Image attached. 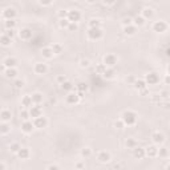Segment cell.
Returning <instances> with one entry per match:
<instances>
[{
	"instance_id": "6da1fadb",
	"label": "cell",
	"mask_w": 170,
	"mask_h": 170,
	"mask_svg": "<svg viewBox=\"0 0 170 170\" xmlns=\"http://www.w3.org/2000/svg\"><path fill=\"white\" fill-rule=\"evenodd\" d=\"M121 120H122V122L125 125H128V126H133V125L137 122V114L134 112H132V110H125L122 113V116H121Z\"/></svg>"
},
{
	"instance_id": "7a4b0ae2",
	"label": "cell",
	"mask_w": 170,
	"mask_h": 170,
	"mask_svg": "<svg viewBox=\"0 0 170 170\" xmlns=\"http://www.w3.org/2000/svg\"><path fill=\"white\" fill-rule=\"evenodd\" d=\"M88 39H91V40H100V39H102V36H104V32L101 28H89V31H88Z\"/></svg>"
},
{
	"instance_id": "3957f363",
	"label": "cell",
	"mask_w": 170,
	"mask_h": 170,
	"mask_svg": "<svg viewBox=\"0 0 170 170\" xmlns=\"http://www.w3.org/2000/svg\"><path fill=\"white\" fill-rule=\"evenodd\" d=\"M160 81V76L156 73V72H149V73L145 76V83L146 85H156Z\"/></svg>"
},
{
	"instance_id": "277c9868",
	"label": "cell",
	"mask_w": 170,
	"mask_h": 170,
	"mask_svg": "<svg viewBox=\"0 0 170 170\" xmlns=\"http://www.w3.org/2000/svg\"><path fill=\"white\" fill-rule=\"evenodd\" d=\"M67 19L69 20V23H77V21H80V19H81V14H80V11H77V10L68 11Z\"/></svg>"
},
{
	"instance_id": "5b68a950",
	"label": "cell",
	"mask_w": 170,
	"mask_h": 170,
	"mask_svg": "<svg viewBox=\"0 0 170 170\" xmlns=\"http://www.w3.org/2000/svg\"><path fill=\"white\" fill-rule=\"evenodd\" d=\"M168 29V24L165 21H156L153 24V31L156 32V33H162Z\"/></svg>"
},
{
	"instance_id": "8992f818",
	"label": "cell",
	"mask_w": 170,
	"mask_h": 170,
	"mask_svg": "<svg viewBox=\"0 0 170 170\" xmlns=\"http://www.w3.org/2000/svg\"><path fill=\"white\" fill-rule=\"evenodd\" d=\"M33 125H35V128H37V129H43V128H45L48 125V120L45 118V117H43V116H39V117H36V118H35Z\"/></svg>"
},
{
	"instance_id": "52a82bcc",
	"label": "cell",
	"mask_w": 170,
	"mask_h": 170,
	"mask_svg": "<svg viewBox=\"0 0 170 170\" xmlns=\"http://www.w3.org/2000/svg\"><path fill=\"white\" fill-rule=\"evenodd\" d=\"M104 64H105L106 67L113 68V67H114L116 64H117V57H116L114 55H112V53H110V55H106V56L104 57Z\"/></svg>"
},
{
	"instance_id": "ba28073f",
	"label": "cell",
	"mask_w": 170,
	"mask_h": 170,
	"mask_svg": "<svg viewBox=\"0 0 170 170\" xmlns=\"http://www.w3.org/2000/svg\"><path fill=\"white\" fill-rule=\"evenodd\" d=\"M132 150H133V156H134V158H137V160H142L144 157L146 156V154H145V149L138 146V145L133 148Z\"/></svg>"
},
{
	"instance_id": "9c48e42d",
	"label": "cell",
	"mask_w": 170,
	"mask_h": 170,
	"mask_svg": "<svg viewBox=\"0 0 170 170\" xmlns=\"http://www.w3.org/2000/svg\"><path fill=\"white\" fill-rule=\"evenodd\" d=\"M19 37L21 40H29L32 39V31L29 28H21L19 31Z\"/></svg>"
},
{
	"instance_id": "30bf717a",
	"label": "cell",
	"mask_w": 170,
	"mask_h": 170,
	"mask_svg": "<svg viewBox=\"0 0 170 170\" xmlns=\"http://www.w3.org/2000/svg\"><path fill=\"white\" fill-rule=\"evenodd\" d=\"M35 129V125H33V122H31V121H28V120H25L24 122L21 124V130L24 132V133H27V134H29V133H32V130Z\"/></svg>"
},
{
	"instance_id": "8fae6325",
	"label": "cell",
	"mask_w": 170,
	"mask_h": 170,
	"mask_svg": "<svg viewBox=\"0 0 170 170\" xmlns=\"http://www.w3.org/2000/svg\"><path fill=\"white\" fill-rule=\"evenodd\" d=\"M29 117H32V118H36V117H39V116H41V113H43V110H41V108L37 104L35 105V106H31L29 108Z\"/></svg>"
},
{
	"instance_id": "7c38bea8",
	"label": "cell",
	"mask_w": 170,
	"mask_h": 170,
	"mask_svg": "<svg viewBox=\"0 0 170 170\" xmlns=\"http://www.w3.org/2000/svg\"><path fill=\"white\" fill-rule=\"evenodd\" d=\"M35 72L37 75H45L47 72H48V67H47V64L45 63H37L35 65Z\"/></svg>"
},
{
	"instance_id": "4fadbf2b",
	"label": "cell",
	"mask_w": 170,
	"mask_h": 170,
	"mask_svg": "<svg viewBox=\"0 0 170 170\" xmlns=\"http://www.w3.org/2000/svg\"><path fill=\"white\" fill-rule=\"evenodd\" d=\"M152 140H153V142H154L156 145H161V144L165 142V136L162 134V133H160V132H156V133H153Z\"/></svg>"
},
{
	"instance_id": "5bb4252c",
	"label": "cell",
	"mask_w": 170,
	"mask_h": 170,
	"mask_svg": "<svg viewBox=\"0 0 170 170\" xmlns=\"http://www.w3.org/2000/svg\"><path fill=\"white\" fill-rule=\"evenodd\" d=\"M145 154H146L148 157H157V154H158V148L156 146V145H150V146H148L146 149H145Z\"/></svg>"
},
{
	"instance_id": "9a60e30c",
	"label": "cell",
	"mask_w": 170,
	"mask_h": 170,
	"mask_svg": "<svg viewBox=\"0 0 170 170\" xmlns=\"http://www.w3.org/2000/svg\"><path fill=\"white\" fill-rule=\"evenodd\" d=\"M3 17L8 20V19H15L16 17V11H15V8H6V10L3 11Z\"/></svg>"
},
{
	"instance_id": "2e32d148",
	"label": "cell",
	"mask_w": 170,
	"mask_h": 170,
	"mask_svg": "<svg viewBox=\"0 0 170 170\" xmlns=\"http://www.w3.org/2000/svg\"><path fill=\"white\" fill-rule=\"evenodd\" d=\"M16 154H17V157L20 160H27V158H29L31 152H29V149H28V148H20L19 152L16 153Z\"/></svg>"
},
{
	"instance_id": "e0dca14e",
	"label": "cell",
	"mask_w": 170,
	"mask_h": 170,
	"mask_svg": "<svg viewBox=\"0 0 170 170\" xmlns=\"http://www.w3.org/2000/svg\"><path fill=\"white\" fill-rule=\"evenodd\" d=\"M97 160L100 161L101 164H106V162H109L110 161V154H109L108 152H100L99 154H97Z\"/></svg>"
},
{
	"instance_id": "ac0fdd59",
	"label": "cell",
	"mask_w": 170,
	"mask_h": 170,
	"mask_svg": "<svg viewBox=\"0 0 170 170\" xmlns=\"http://www.w3.org/2000/svg\"><path fill=\"white\" fill-rule=\"evenodd\" d=\"M65 100H67L68 104L75 105V104H77L79 101H80V96L77 95V93H68V96H67Z\"/></svg>"
},
{
	"instance_id": "d6986e66",
	"label": "cell",
	"mask_w": 170,
	"mask_h": 170,
	"mask_svg": "<svg viewBox=\"0 0 170 170\" xmlns=\"http://www.w3.org/2000/svg\"><path fill=\"white\" fill-rule=\"evenodd\" d=\"M136 32H137V27L133 25V24L124 25V33L126 36H133V35H136Z\"/></svg>"
},
{
	"instance_id": "ffe728a7",
	"label": "cell",
	"mask_w": 170,
	"mask_h": 170,
	"mask_svg": "<svg viewBox=\"0 0 170 170\" xmlns=\"http://www.w3.org/2000/svg\"><path fill=\"white\" fill-rule=\"evenodd\" d=\"M11 118H12L11 110H7V109H4V110L0 112V120H2L3 122H8V121H11Z\"/></svg>"
},
{
	"instance_id": "44dd1931",
	"label": "cell",
	"mask_w": 170,
	"mask_h": 170,
	"mask_svg": "<svg viewBox=\"0 0 170 170\" xmlns=\"http://www.w3.org/2000/svg\"><path fill=\"white\" fill-rule=\"evenodd\" d=\"M3 65L6 68H15L16 65H17V60H16L15 57H7L6 60H4Z\"/></svg>"
},
{
	"instance_id": "7402d4cb",
	"label": "cell",
	"mask_w": 170,
	"mask_h": 170,
	"mask_svg": "<svg viewBox=\"0 0 170 170\" xmlns=\"http://www.w3.org/2000/svg\"><path fill=\"white\" fill-rule=\"evenodd\" d=\"M4 75H6L7 79H15L16 76H17V71H16L15 68H6Z\"/></svg>"
},
{
	"instance_id": "603a6c76",
	"label": "cell",
	"mask_w": 170,
	"mask_h": 170,
	"mask_svg": "<svg viewBox=\"0 0 170 170\" xmlns=\"http://www.w3.org/2000/svg\"><path fill=\"white\" fill-rule=\"evenodd\" d=\"M41 55H43V57H45V59H52L53 57V51H52V48L51 47H45V48H43V51H41Z\"/></svg>"
},
{
	"instance_id": "cb8c5ba5",
	"label": "cell",
	"mask_w": 170,
	"mask_h": 170,
	"mask_svg": "<svg viewBox=\"0 0 170 170\" xmlns=\"http://www.w3.org/2000/svg\"><path fill=\"white\" fill-rule=\"evenodd\" d=\"M11 44H12V39H11V37H8L7 35L0 36V45H3V47H10Z\"/></svg>"
},
{
	"instance_id": "d4e9b609",
	"label": "cell",
	"mask_w": 170,
	"mask_h": 170,
	"mask_svg": "<svg viewBox=\"0 0 170 170\" xmlns=\"http://www.w3.org/2000/svg\"><path fill=\"white\" fill-rule=\"evenodd\" d=\"M133 87H134L137 91H142V89L146 88V83H145V80H137L133 83Z\"/></svg>"
},
{
	"instance_id": "484cf974",
	"label": "cell",
	"mask_w": 170,
	"mask_h": 170,
	"mask_svg": "<svg viewBox=\"0 0 170 170\" xmlns=\"http://www.w3.org/2000/svg\"><path fill=\"white\" fill-rule=\"evenodd\" d=\"M60 88H61L64 92H71L72 89H73V84H72L71 81H67V80H65L64 83L60 84Z\"/></svg>"
},
{
	"instance_id": "4316f807",
	"label": "cell",
	"mask_w": 170,
	"mask_h": 170,
	"mask_svg": "<svg viewBox=\"0 0 170 170\" xmlns=\"http://www.w3.org/2000/svg\"><path fill=\"white\" fill-rule=\"evenodd\" d=\"M32 97L31 96H24L23 99H21V105L23 106H25V108H31L32 106Z\"/></svg>"
},
{
	"instance_id": "83f0119b",
	"label": "cell",
	"mask_w": 170,
	"mask_h": 170,
	"mask_svg": "<svg viewBox=\"0 0 170 170\" xmlns=\"http://www.w3.org/2000/svg\"><path fill=\"white\" fill-rule=\"evenodd\" d=\"M102 76H104L105 79H113V77H114V69L110 68V67H106V69L104 71Z\"/></svg>"
},
{
	"instance_id": "f1b7e54d",
	"label": "cell",
	"mask_w": 170,
	"mask_h": 170,
	"mask_svg": "<svg viewBox=\"0 0 170 170\" xmlns=\"http://www.w3.org/2000/svg\"><path fill=\"white\" fill-rule=\"evenodd\" d=\"M31 97H32V102H33V104L39 105L40 102H43V95H41V93H33Z\"/></svg>"
},
{
	"instance_id": "f546056e",
	"label": "cell",
	"mask_w": 170,
	"mask_h": 170,
	"mask_svg": "<svg viewBox=\"0 0 170 170\" xmlns=\"http://www.w3.org/2000/svg\"><path fill=\"white\" fill-rule=\"evenodd\" d=\"M76 89H77V92L79 93H85L88 91V84L87 83H79L77 85H76Z\"/></svg>"
},
{
	"instance_id": "4dcf8cb0",
	"label": "cell",
	"mask_w": 170,
	"mask_h": 170,
	"mask_svg": "<svg viewBox=\"0 0 170 170\" xmlns=\"http://www.w3.org/2000/svg\"><path fill=\"white\" fill-rule=\"evenodd\" d=\"M4 25H6L7 29H15V27H16V20H15V19H8V20H6Z\"/></svg>"
},
{
	"instance_id": "1f68e13d",
	"label": "cell",
	"mask_w": 170,
	"mask_h": 170,
	"mask_svg": "<svg viewBox=\"0 0 170 170\" xmlns=\"http://www.w3.org/2000/svg\"><path fill=\"white\" fill-rule=\"evenodd\" d=\"M153 15H154V12H153L152 8H145L142 11V17L144 19H152Z\"/></svg>"
},
{
	"instance_id": "d6a6232c",
	"label": "cell",
	"mask_w": 170,
	"mask_h": 170,
	"mask_svg": "<svg viewBox=\"0 0 170 170\" xmlns=\"http://www.w3.org/2000/svg\"><path fill=\"white\" fill-rule=\"evenodd\" d=\"M10 130H11V126L7 122L0 124V134H7V133H10Z\"/></svg>"
},
{
	"instance_id": "836d02e7",
	"label": "cell",
	"mask_w": 170,
	"mask_h": 170,
	"mask_svg": "<svg viewBox=\"0 0 170 170\" xmlns=\"http://www.w3.org/2000/svg\"><path fill=\"white\" fill-rule=\"evenodd\" d=\"M51 48H52V51H53L55 55H60L63 52V45H61V44H59V43L53 44V45H52Z\"/></svg>"
},
{
	"instance_id": "e575fe53",
	"label": "cell",
	"mask_w": 170,
	"mask_h": 170,
	"mask_svg": "<svg viewBox=\"0 0 170 170\" xmlns=\"http://www.w3.org/2000/svg\"><path fill=\"white\" fill-rule=\"evenodd\" d=\"M125 146H126L128 149H133L134 146H137V141L134 138H128L126 141H125Z\"/></svg>"
},
{
	"instance_id": "d590c367",
	"label": "cell",
	"mask_w": 170,
	"mask_h": 170,
	"mask_svg": "<svg viewBox=\"0 0 170 170\" xmlns=\"http://www.w3.org/2000/svg\"><path fill=\"white\" fill-rule=\"evenodd\" d=\"M133 21H134V25L136 27H141L145 24V19L142 17V16H136L134 19H133Z\"/></svg>"
},
{
	"instance_id": "8d00e7d4",
	"label": "cell",
	"mask_w": 170,
	"mask_h": 170,
	"mask_svg": "<svg viewBox=\"0 0 170 170\" xmlns=\"http://www.w3.org/2000/svg\"><path fill=\"white\" fill-rule=\"evenodd\" d=\"M89 28H101V21L97 19L89 20Z\"/></svg>"
},
{
	"instance_id": "74e56055",
	"label": "cell",
	"mask_w": 170,
	"mask_h": 170,
	"mask_svg": "<svg viewBox=\"0 0 170 170\" xmlns=\"http://www.w3.org/2000/svg\"><path fill=\"white\" fill-rule=\"evenodd\" d=\"M20 148H21V146H20V145H19L17 142H14V144H11V146H10V150H11L12 153H17Z\"/></svg>"
},
{
	"instance_id": "f35d334b",
	"label": "cell",
	"mask_w": 170,
	"mask_h": 170,
	"mask_svg": "<svg viewBox=\"0 0 170 170\" xmlns=\"http://www.w3.org/2000/svg\"><path fill=\"white\" fill-rule=\"evenodd\" d=\"M67 29L69 31V32H75V31H77V29H79L77 23H69V25L67 27Z\"/></svg>"
},
{
	"instance_id": "ab89813d",
	"label": "cell",
	"mask_w": 170,
	"mask_h": 170,
	"mask_svg": "<svg viewBox=\"0 0 170 170\" xmlns=\"http://www.w3.org/2000/svg\"><path fill=\"white\" fill-rule=\"evenodd\" d=\"M105 69H106V65H105V64H99V65L96 67V72L100 75H102Z\"/></svg>"
},
{
	"instance_id": "60d3db41",
	"label": "cell",
	"mask_w": 170,
	"mask_h": 170,
	"mask_svg": "<svg viewBox=\"0 0 170 170\" xmlns=\"http://www.w3.org/2000/svg\"><path fill=\"white\" fill-rule=\"evenodd\" d=\"M92 154V150L89 148H84V149H81V156L83 157H85V158H87V157H89Z\"/></svg>"
},
{
	"instance_id": "b9f144b4",
	"label": "cell",
	"mask_w": 170,
	"mask_h": 170,
	"mask_svg": "<svg viewBox=\"0 0 170 170\" xmlns=\"http://www.w3.org/2000/svg\"><path fill=\"white\" fill-rule=\"evenodd\" d=\"M157 156H160V157H168V149L166 148L158 149V154H157Z\"/></svg>"
},
{
	"instance_id": "7bdbcfd3",
	"label": "cell",
	"mask_w": 170,
	"mask_h": 170,
	"mask_svg": "<svg viewBox=\"0 0 170 170\" xmlns=\"http://www.w3.org/2000/svg\"><path fill=\"white\" fill-rule=\"evenodd\" d=\"M68 25H69V20H68V19H60V27L67 28Z\"/></svg>"
},
{
	"instance_id": "ee69618b",
	"label": "cell",
	"mask_w": 170,
	"mask_h": 170,
	"mask_svg": "<svg viewBox=\"0 0 170 170\" xmlns=\"http://www.w3.org/2000/svg\"><path fill=\"white\" fill-rule=\"evenodd\" d=\"M20 117H21L24 121L28 120V118H29V112H28V110H21V112H20Z\"/></svg>"
},
{
	"instance_id": "f6af8a7d",
	"label": "cell",
	"mask_w": 170,
	"mask_h": 170,
	"mask_svg": "<svg viewBox=\"0 0 170 170\" xmlns=\"http://www.w3.org/2000/svg\"><path fill=\"white\" fill-rule=\"evenodd\" d=\"M80 65H81L83 68H88L89 65H91V61H89L88 59H83L81 61H80Z\"/></svg>"
},
{
	"instance_id": "bcb514c9",
	"label": "cell",
	"mask_w": 170,
	"mask_h": 170,
	"mask_svg": "<svg viewBox=\"0 0 170 170\" xmlns=\"http://www.w3.org/2000/svg\"><path fill=\"white\" fill-rule=\"evenodd\" d=\"M67 16H68V11H65V10L59 11V17L60 19H67Z\"/></svg>"
},
{
	"instance_id": "7dc6e473",
	"label": "cell",
	"mask_w": 170,
	"mask_h": 170,
	"mask_svg": "<svg viewBox=\"0 0 170 170\" xmlns=\"http://www.w3.org/2000/svg\"><path fill=\"white\" fill-rule=\"evenodd\" d=\"M4 35H7V36H8V37L14 39L16 33H15V29H7V31H6V33H4Z\"/></svg>"
},
{
	"instance_id": "c3c4849f",
	"label": "cell",
	"mask_w": 170,
	"mask_h": 170,
	"mask_svg": "<svg viewBox=\"0 0 170 170\" xmlns=\"http://www.w3.org/2000/svg\"><path fill=\"white\" fill-rule=\"evenodd\" d=\"M124 126H125V124L122 122V120H118L114 122V128H117V129H122Z\"/></svg>"
},
{
	"instance_id": "681fc988",
	"label": "cell",
	"mask_w": 170,
	"mask_h": 170,
	"mask_svg": "<svg viewBox=\"0 0 170 170\" xmlns=\"http://www.w3.org/2000/svg\"><path fill=\"white\" fill-rule=\"evenodd\" d=\"M14 85H15V87L16 88H23L24 87V81H23V80H15V83H14Z\"/></svg>"
},
{
	"instance_id": "f907efd6",
	"label": "cell",
	"mask_w": 170,
	"mask_h": 170,
	"mask_svg": "<svg viewBox=\"0 0 170 170\" xmlns=\"http://www.w3.org/2000/svg\"><path fill=\"white\" fill-rule=\"evenodd\" d=\"M132 21H133V20L130 17H124L122 19V24H124V25H129V24H132Z\"/></svg>"
},
{
	"instance_id": "816d5d0a",
	"label": "cell",
	"mask_w": 170,
	"mask_h": 170,
	"mask_svg": "<svg viewBox=\"0 0 170 170\" xmlns=\"http://www.w3.org/2000/svg\"><path fill=\"white\" fill-rule=\"evenodd\" d=\"M39 2H40V4H43V6H51L53 0H39Z\"/></svg>"
},
{
	"instance_id": "f5cc1de1",
	"label": "cell",
	"mask_w": 170,
	"mask_h": 170,
	"mask_svg": "<svg viewBox=\"0 0 170 170\" xmlns=\"http://www.w3.org/2000/svg\"><path fill=\"white\" fill-rule=\"evenodd\" d=\"M136 81V77H134V76H129V77L126 79V83L128 84H132L133 85V83H134Z\"/></svg>"
},
{
	"instance_id": "db71d44e",
	"label": "cell",
	"mask_w": 170,
	"mask_h": 170,
	"mask_svg": "<svg viewBox=\"0 0 170 170\" xmlns=\"http://www.w3.org/2000/svg\"><path fill=\"white\" fill-rule=\"evenodd\" d=\"M104 4H106V6H113V4L116 3V0H102Z\"/></svg>"
},
{
	"instance_id": "11a10c76",
	"label": "cell",
	"mask_w": 170,
	"mask_h": 170,
	"mask_svg": "<svg viewBox=\"0 0 170 170\" xmlns=\"http://www.w3.org/2000/svg\"><path fill=\"white\" fill-rule=\"evenodd\" d=\"M65 76H59V77H57V83H60V84H61V83H64V81H65Z\"/></svg>"
},
{
	"instance_id": "9f6ffc18",
	"label": "cell",
	"mask_w": 170,
	"mask_h": 170,
	"mask_svg": "<svg viewBox=\"0 0 170 170\" xmlns=\"http://www.w3.org/2000/svg\"><path fill=\"white\" fill-rule=\"evenodd\" d=\"M75 168H76V169H83V168H84V164H76Z\"/></svg>"
},
{
	"instance_id": "6f0895ef",
	"label": "cell",
	"mask_w": 170,
	"mask_h": 170,
	"mask_svg": "<svg viewBox=\"0 0 170 170\" xmlns=\"http://www.w3.org/2000/svg\"><path fill=\"white\" fill-rule=\"evenodd\" d=\"M48 169H53V170H57V169H59V166H57V165H49V166H48Z\"/></svg>"
},
{
	"instance_id": "680465c9",
	"label": "cell",
	"mask_w": 170,
	"mask_h": 170,
	"mask_svg": "<svg viewBox=\"0 0 170 170\" xmlns=\"http://www.w3.org/2000/svg\"><path fill=\"white\" fill-rule=\"evenodd\" d=\"M165 56H166V57H169V56H170V49H169V48L165 49Z\"/></svg>"
},
{
	"instance_id": "91938a15",
	"label": "cell",
	"mask_w": 170,
	"mask_h": 170,
	"mask_svg": "<svg viewBox=\"0 0 170 170\" xmlns=\"http://www.w3.org/2000/svg\"><path fill=\"white\" fill-rule=\"evenodd\" d=\"M141 93H142V96H146L148 95V91H146V88H145V89H142V91H140Z\"/></svg>"
},
{
	"instance_id": "94428289",
	"label": "cell",
	"mask_w": 170,
	"mask_h": 170,
	"mask_svg": "<svg viewBox=\"0 0 170 170\" xmlns=\"http://www.w3.org/2000/svg\"><path fill=\"white\" fill-rule=\"evenodd\" d=\"M169 81H170V79H169V76H166V77H165V84L169 85Z\"/></svg>"
},
{
	"instance_id": "6125c7cd",
	"label": "cell",
	"mask_w": 170,
	"mask_h": 170,
	"mask_svg": "<svg viewBox=\"0 0 170 170\" xmlns=\"http://www.w3.org/2000/svg\"><path fill=\"white\" fill-rule=\"evenodd\" d=\"M161 95H162L164 97H168V95H169V93H168V91H164L162 93H161Z\"/></svg>"
},
{
	"instance_id": "be15d7a7",
	"label": "cell",
	"mask_w": 170,
	"mask_h": 170,
	"mask_svg": "<svg viewBox=\"0 0 170 170\" xmlns=\"http://www.w3.org/2000/svg\"><path fill=\"white\" fill-rule=\"evenodd\" d=\"M3 169H6V165H4V164H2V162H0V170H3Z\"/></svg>"
},
{
	"instance_id": "e7e4bbea",
	"label": "cell",
	"mask_w": 170,
	"mask_h": 170,
	"mask_svg": "<svg viewBox=\"0 0 170 170\" xmlns=\"http://www.w3.org/2000/svg\"><path fill=\"white\" fill-rule=\"evenodd\" d=\"M87 2H88L89 4H93V3H96V2H97V0H87Z\"/></svg>"
},
{
	"instance_id": "03108f58",
	"label": "cell",
	"mask_w": 170,
	"mask_h": 170,
	"mask_svg": "<svg viewBox=\"0 0 170 170\" xmlns=\"http://www.w3.org/2000/svg\"><path fill=\"white\" fill-rule=\"evenodd\" d=\"M76 2H77V0H76Z\"/></svg>"
}]
</instances>
